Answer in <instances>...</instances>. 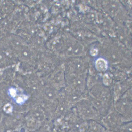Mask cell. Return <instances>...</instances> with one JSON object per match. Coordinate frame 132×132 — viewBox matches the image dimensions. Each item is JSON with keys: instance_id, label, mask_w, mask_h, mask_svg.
Wrapping results in <instances>:
<instances>
[{"instance_id": "cell-1", "label": "cell", "mask_w": 132, "mask_h": 132, "mask_svg": "<svg viewBox=\"0 0 132 132\" xmlns=\"http://www.w3.org/2000/svg\"><path fill=\"white\" fill-rule=\"evenodd\" d=\"M116 108L117 111L124 116H131V102L128 98H125L119 99L117 102Z\"/></svg>"}, {"instance_id": "cell-3", "label": "cell", "mask_w": 132, "mask_h": 132, "mask_svg": "<svg viewBox=\"0 0 132 132\" xmlns=\"http://www.w3.org/2000/svg\"><path fill=\"white\" fill-rule=\"evenodd\" d=\"M95 66L97 70L101 72L105 71L107 69V62L103 59H99L97 60Z\"/></svg>"}, {"instance_id": "cell-4", "label": "cell", "mask_w": 132, "mask_h": 132, "mask_svg": "<svg viewBox=\"0 0 132 132\" xmlns=\"http://www.w3.org/2000/svg\"><path fill=\"white\" fill-rule=\"evenodd\" d=\"M103 79V82H104V84L106 85H108L111 83V79L108 75H104Z\"/></svg>"}, {"instance_id": "cell-2", "label": "cell", "mask_w": 132, "mask_h": 132, "mask_svg": "<svg viewBox=\"0 0 132 132\" xmlns=\"http://www.w3.org/2000/svg\"><path fill=\"white\" fill-rule=\"evenodd\" d=\"M70 82L71 86L77 90H81L84 89L85 80L81 77L74 76L71 78Z\"/></svg>"}]
</instances>
